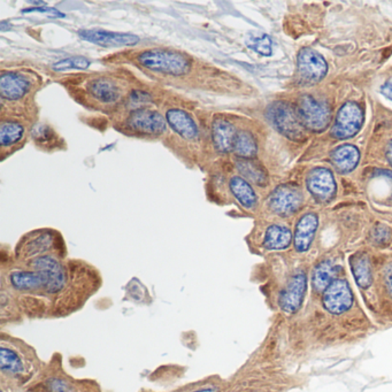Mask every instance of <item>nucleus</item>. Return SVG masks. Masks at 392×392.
I'll use <instances>...</instances> for the list:
<instances>
[{
    "instance_id": "nucleus-1",
    "label": "nucleus",
    "mask_w": 392,
    "mask_h": 392,
    "mask_svg": "<svg viewBox=\"0 0 392 392\" xmlns=\"http://www.w3.org/2000/svg\"><path fill=\"white\" fill-rule=\"evenodd\" d=\"M137 61L147 71L170 76H181L190 69L187 55L172 50H146L138 55Z\"/></svg>"
},
{
    "instance_id": "nucleus-2",
    "label": "nucleus",
    "mask_w": 392,
    "mask_h": 392,
    "mask_svg": "<svg viewBox=\"0 0 392 392\" xmlns=\"http://www.w3.org/2000/svg\"><path fill=\"white\" fill-rule=\"evenodd\" d=\"M267 117L279 133L292 140H302L305 137V126L298 114L291 105L284 101L273 103L267 110Z\"/></svg>"
},
{
    "instance_id": "nucleus-3",
    "label": "nucleus",
    "mask_w": 392,
    "mask_h": 392,
    "mask_svg": "<svg viewBox=\"0 0 392 392\" xmlns=\"http://www.w3.org/2000/svg\"><path fill=\"white\" fill-rule=\"evenodd\" d=\"M30 266L33 267L34 270L41 273L44 277V291L50 295H57L65 289L67 283L65 267L55 256L50 254L37 256L31 260Z\"/></svg>"
},
{
    "instance_id": "nucleus-4",
    "label": "nucleus",
    "mask_w": 392,
    "mask_h": 392,
    "mask_svg": "<svg viewBox=\"0 0 392 392\" xmlns=\"http://www.w3.org/2000/svg\"><path fill=\"white\" fill-rule=\"evenodd\" d=\"M298 115L305 128L315 133L324 131L331 124V108L311 96H303L299 99Z\"/></svg>"
},
{
    "instance_id": "nucleus-5",
    "label": "nucleus",
    "mask_w": 392,
    "mask_h": 392,
    "mask_svg": "<svg viewBox=\"0 0 392 392\" xmlns=\"http://www.w3.org/2000/svg\"><path fill=\"white\" fill-rule=\"evenodd\" d=\"M126 126L130 131L138 135L159 136L165 133L167 121L157 110L138 108L130 113L126 121Z\"/></svg>"
},
{
    "instance_id": "nucleus-6",
    "label": "nucleus",
    "mask_w": 392,
    "mask_h": 392,
    "mask_svg": "<svg viewBox=\"0 0 392 392\" xmlns=\"http://www.w3.org/2000/svg\"><path fill=\"white\" fill-rule=\"evenodd\" d=\"M363 124V113L361 107L356 103L349 101L338 110L331 133L337 140H347L359 133Z\"/></svg>"
},
{
    "instance_id": "nucleus-7",
    "label": "nucleus",
    "mask_w": 392,
    "mask_h": 392,
    "mask_svg": "<svg viewBox=\"0 0 392 392\" xmlns=\"http://www.w3.org/2000/svg\"><path fill=\"white\" fill-rule=\"evenodd\" d=\"M322 303L331 314H342L350 310L354 304V296L350 285L345 280H335L324 292Z\"/></svg>"
},
{
    "instance_id": "nucleus-8",
    "label": "nucleus",
    "mask_w": 392,
    "mask_h": 392,
    "mask_svg": "<svg viewBox=\"0 0 392 392\" xmlns=\"http://www.w3.org/2000/svg\"><path fill=\"white\" fill-rule=\"evenodd\" d=\"M302 204V192L293 185H280L269 197L270 210L283 217L295 213Z\"/></svg>"
},
{
    "instance_id": "nucleus-9",
    "label": "nucleus",
    "mask_w": 392,
    "mask_h": 392,
    "mask_svg": "<svg viewBox=\"0 0 392 392\" xmlns=\"http://www.w3.org/2000/svg\"><path fill=\"white\" fill-rule=\"evenodd\" d=\"M298 71L310 83H318L327 75L328 65L320 53L312 49H303L298 55Z\"/></svg>"
},
{
    "instance_id": "nucleus-10",
    "label": "nucleus",
    "mask_w": 392,
    "mask_h": 392,
    "mask_svg": "<svg viewBox=\"0 0 392 392\" xmlns=\"http://www.w3.org/2000/svg\"><path fill=\"white\" fill-rule=\"evenodd\" d=\"M305 292H306V275L303 270H298L291 276V279L281 295L280 305L283 311L290 314L298 311L304 300Z\"/></svg>"
},
{
    "instance_id": "nucleus-11",
    "label": "nucleus",
    "mask_w": 392,
    "mask_h": 392,
    "mask_svg": "<svg viewBox=\"0 0 392 392\" xmlns=\"http://www.w3.org/2000/svg\"><path fill=\"white\" fill-rule=\"evenodd\" d=\"M307 188L313 197L320 201H329L336 194V182L327 168H315L307 176Z\"/></svg>"
},
{
    "instance_id": "nucleus-12",
    "label": "nucleus",
    "mask_w": 392,
    "mask_h": 392,
    "mask_svg": "<svg viewBox=\"0 0 392 392\" xmlns=\"http://www.w3.org/2000/svg\"><path fill=\"white\" fill-rule=\"evenodd\" d=\"M78 35L85 41L107 48L136 45L140 42V37L133 34L110 33L101 29L81 30Z\"/></svg>"
},
{
    "instance_id": "nucleus-13",
    "label": "nucleus",
    "mask_w": 392,
    "mask_h": 392,
    "mask_svg": "<svg viewBox=\"0 0 392 392\" xmlns=\"http://www.w3.org/2000/svg\"><path fill=\"white\" fill-rule=\"evenodd\" d=\"M30 90V82L15 71H3L0 76V94L6 101H19Z\"/></svg>"
},
{
    "instance_id": "nucleus-14",
    "label": "nucleus",
    "mask_w": 392,
    "mask_h": 392,
    "mask_svg": "<svg viewBox=\"0 0 392 392\" xmlns=\"http://www.w3.org/2000/svg\"><path fill=\"white\" fill-rule=\"evenodd\" d=\"M166 121L176 133L185 140H196L199 135V129L194 117L181 108L167 110Z\"/></svg>"
},
{
    "instance_id": "nucleus-15",
    "label": "nucleus",
    "mask_w": 392,
    "mask_h": 392,
    "mask_svg": "<svg viewBox=\"0 0 392 392\" xmlns=\"http://www.w3.org/2000/svg\"><path fill=\"white\" fill-rule=\"evenodd\" d=\"M236 128L226 119H215L212 124V140L217 152L228 153L233 151L236 138Z\"/></svg>"
},
{
    "instance_id": "nucleus-16",
    "label": "nucleus",
    "mask_w": 392,
    "mask_h": 392,
    "mask_svg": "<svg viewBox=\"0 0 392 392\" xmlns=\"http://www.w3.org/2000/svg\"><path fill=\"white\" fill-rule=\"evenodd\" d=\"M318 227L319 217L314 213L305 214L298 221L295 233V247L298 252H306L310 249Z\"/></svg>"
},
{
    "instance_id": "nucleus-17",
    "label": "nucleus",
    "mask_w": 392,
    "mask_h": 392,
    "mask_svg": "<svg viewBox=\"0 0 392 392\" xmlns=\"http://www.w3.org/2000/svg\"><path fill=\"white\" fill-rule=\"evenodd\" d=\"M88 90L96 101L103 104H114L120 101V87L110 78H96L89 83Z\"/></svg>"
},
{
    "instance_id": "nucleus-18",
    "label": "nucleus",
    "mask_w": 392,
    "mask_h": 392,
    "mask_svg": "<svg viewBox=\"0 0 392 392\" xmlns=\"http://www.w3.org/2000/svg\"><path fill=\"white\" fill-rule=\"evenodd\" d=\"M10 284L19 291H36L44 289L45 281L37 270H15L10 274Z\"/></svg>"
},
{
    "instance_id": "nucleus-19",
    "label": "nucleus",
    "mask_w": 392,
    "mask_h": 392,
    "mask_svg": "<svg viewBox=\"0 0 392 392\" xmlns=\"http://www.w3.org/2000/svg\"><path fill=\"white\" fill-rule=\"evenodd\" d=\"M229 189L233 197L236 198L244 208L253 210L256 208L258 203V197L252 185L249 184V181L242 176H233L229 181Z\"/></svg>"
},
{
    "instance_id": "nucleus-20",
    "label": "nucleus",
    "mask_w": 392,
    "mask_h": 392,
    "mask_svg": "<svg viewBox=\"0 0 392 392\" xmlns=\"http://www.w3.org/2000/svg\"><path fill=\"white\" fill-rule=\"evenodd\" d=\"M360 153L354 145H342L331 154V161L340 173L352 172L359 164Z\"/></svg>"
},
{
    "instance_id": "nucleus-21",
    "label": "nucleus",
    "mask_w": 392,
    "mask_h": 392,
    "mask_svg": "<svg viewBox=\"0 0 392 392\" xmlns=\"http://www.w3.org/2000/svg\"><path fill=\"white\" fill-rule=\"evenodd\" d=\"M236 167L238 172L247 181L263 187L268 183V175L263 166L254 159H237Z\"/></svg>"
},
{
    "instance_id": "nucleus-22",
    "label": "nucleus",
    "mask_w": 392,
    "mask_h": 392,
    "mask_svg": "<svg viewBox=\"0 0 392 392\" xmlns=\"http://www.w3.org/2000/svg\"><path fill=\"white\" fill-rule=\"evenodd\" d=\"M292 240L291 231L284 226L273 224L268 228L263 238V247L268 249H283L290 245Z\"/></svg>"
},
{
    "instance_id": "nucleus-23",
    "label": "nucleus",
    "mask_w": 392,
    "mask_h": 392,
    "mask_svg": "<svg viewBox=\"0 0 392 392\" xmlns=\"http://www.w3.org/2000/svg\"><path fill=\"white\" fill-rule=\"evenodd\" d=\"M53 242H55V238L51 233H39L37 236L30 237L28 242L23 244L21 247V253L26 258L27 256L37 258V256H45L44 253L52 247Z\"/></svg>"
},
{
    "instance_id": "nucleus-24",
    "label": "nucleus",
    "mask_w": 392,
    "mask_h": 392,
    "mask_svg": "<svg viewBox=\"0 0 392 392\" xmlns=\"http://www.w3.org/2000/svg\"><path fill=\"white\" fill-rule=\"evenodd\" d=\"M233 152L240 159H253L258 152V145L252 133L245 130L238 131L233 143Z\"/></svg>"
},
{
    "instance_id": "nucleus-25",
    "label": "nucleus",
    "mask_w": 392,
    "mask_h": 392,
    "mask_svg": "<svg viewBox=\"0 0 392 392\" xmlns=\"http://www.w3.org/2000/svg\"><path fill=\"white\" fill-rule=\"evenodd\" d=\"M351 267L356 284L360 288L366 289L372 284V269L370 259L366 254H356L351 259Z\"/></svg>"
},
{
    "instance_id": "nucleus-26",
    "label": "nucleus",
    "mask_w": 392,
    "mask_h": 392,
    "mask_svg": "<svg viewBox=\"0 0 392 392\" xmlns=\"http://www.w3.org/2000/svg\"><path fill=\"white\" fill-rule=\"evenodd\" d=\"M24 137V126L17 121H3L0 126V144L3 149L15 145Z\"/></svg>"
},
{
    "instance_id": "nucleus-27",
    "label": "nucleus",
    "mask_w": 392,
    "mask_h": 392,
    "mask_svg": "<svg viewBox=\"0 0 392 392\" xmlns=\"http://www.w3.org/2000/svg\"><path fill=\"white\" fill-rule=\"evenodd\" d=\"M337 268L333 266V263H329V261L321 263L315 268L313 276H312L313 288L318 291H324L331 283L334 282V277L337 275Z\"/></svg>"
},
{
    "instance_id": "nucleus-28",
    "label": "nucleus",
    "mask_w": 392,
    "mask_h": 392,
    "mask_svg": "<svg viewBox=\"0 0 392 392\" xmlns=\"http://www.w3.org/2000/svg\"><path fill=\"white\" fill-rule=\"evenodd\" d=\"M0 363H1V370L10 375H20L24 370V363H23L21 356L15 351L5 345L1 347Z\"/></svg>"
},
{
    "instance_id": "nucleus-29",
    "label": "nucleus",
    "mask_w": 392,
    "mask_h": 392,
    "mask_svg": "<svg viewBox=\"0 0 392 392\" xmlns=\"http://www.w3.org/2000/svg\"><path fill=\"white\" fill-rule=\"evenodd\" d=\"M247 44L249 49L259 55H266V57L272 55V39L266 34H254V35L249 36Z\"/></svg>"
},
{
    "instance_id": "nucleus-30",
    "label": "nucleus",
    "mask_w": 392,
    "mask_h": 392,
    "mask_svg": "<svg viewBox=\"0 0 392 392\" xmlns=\"http://www.w3.org/2000/svg\"><path fill=\"white\" fill-rule=\"evenodd\" d=\"M90 66V60L83 57H71L57 62L52 68L57 71H67V69H87Z\"/></svg>"
},
{
    "instance_id": "nucleus-31",
    "label": "nucleus",
    "mask_w": 392,
    "mask_h": 392,
    "mask_svg": "<svg viewBox=\"0 0 392 392\" xmlns=\"http://www.w3.org/2000/svg\"><path fill=\"white\" fill-rule=\"evenodd\" d=\"M31 135L38 145H52L57 140L55 131L49 126H44V124L34 126Z\"/></svg>"
},
{
    "instance_id": "nucleus-32",
    "label": "nucleus",
    "mask_w": 392,
    "mask_h": 392,
    "mask_svg": "<svg viewBox=\"0 0 392 392\" xmlns=\"http://www.w3.org/2000/svg\"><path fill=\"white\" fill-rule=\"evenodd\" d=\"M391 240L392 231L386 226L379 224L372 231V240H373L374 244L379 245V247L389 244Z\"/></svg>"
},
{
    "instance_id": "nucleus-33",
    "label": "nucleus",
    "mask_w": 392,
    "mask_h": 392,
    "mask_svg": "<svg viewBox=\"0 0 392 392\" xmlns=\"http://www.w3.org/2000/svg\"><path fill=\"white\" fill-rule=\"evenodd\" d=\"M49 392H75L74 388L61 379H51L46 383Z\"/></svg>"
},
{
    "instance_id": "nucleus-34",
    "label": "nucleus",
    "mask_w": 392,
    "mask_h": 392,
    "mask_svg": "<svg viewBox=\"0 0 392 392\" xmlns=\"http://www.w3.org/2000/svg\"><path fill=\"white\" fill-rule=\"evenodd\" d=\"M130 101L135 105H143L147 104L150 101H151V97L150 94L145 91L142 90H135L130 94Z\"/></svg>"
},
{
    "instance_id": "nucleus-35",
    "label": "nucleus",
    "mask_w": 392,
    "mask_h": 392,
    "mask_svg": "<svg viewBox=\"0 0 392 392\" xmlns=\"http://www.w3.org/2000/svg\"><path fill=\"white\" fill-rule=\"evenodd\" d=\"M33 12L49 14V17H65V15H64V14L62 13H60L58 10H55V8H51V7L42 6L38 7V8H28V10H23V13H33Z\"/></svg>"
},
{
    "instance_id": "nucleus-36",
    "label": "nucleus",
    "mask_w": 392,
    "mask_h": 392,
    "mask_svg": "<svg viewBox=\"0 0 392 392\" xmlns=\"http://www.w3.org/2000/svg\"><path fill=\"white\" fill-rule=\"evenodd\" d=\"M381 94L384 96V97L388 98L390 101H392V85L391 83H386V85L381 87Z\"/></svg>"
},
{
    "instance_id": "nucleus-37",
    "label": "nucleus",
    "mask_w": 392,
    "mask_h": 392,
    "mask_svg": "<svg viewBox=\"0 0 392 392\" xmlns=\"http://www.w3.org/2000/svg\"><path fill=\"white\" fill-rule=\"evenodd\" d=\"M386 286H388L389 292L392 295V265L389 268L386 269Z\"/></svg>"
},
{
    "instance_id": "nucleus-38",
    "label": "nucleus",
    "mask_w": 392,
    "mask_h": 392,
    "mask_svg": "<svg viewBox=\"0 0 392 392\" xmlns=\"http://www.w3.org/2000/svg\"><path fill=\"white\" fill-rule=\"evenodd\" d=\"M386 157H388V160H389L390 165L392 166V142L389 144V147H388V152H386Z\"/></svg>"
},
{
    "instance_id": "nucleus-39",
    "label": "nucleus",
    "mask_w": 392,
    "mask_h": 392,
    "mask_svg": "<svg viewBox=\"0 0 392 392\" xmlns=\"http://www.w3.org/2000/svg\"><path fill=\"white\" fill-rule=\"evenodd\" d=\"M192 392H220V390L217 388H206V389L196 390V391Z\"/></svg>"
},
{
    "instance_id": "nucleus-40",
    "label": "nucleus",
    "mask_w": 392,
    "mask_h": 392,
    "mask_svg": "<svg viewBox=\"0 0 392 392\" xmlns=\"http://www.w3.org/2000/svg\"><path fill=\"white\" fill-rule=\"evenodd\" d=\"M379 174H381V175L388 176V177L391 178L392 180V172H390V170H381Z\"/></svg>"
}]
</instances>
